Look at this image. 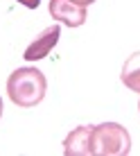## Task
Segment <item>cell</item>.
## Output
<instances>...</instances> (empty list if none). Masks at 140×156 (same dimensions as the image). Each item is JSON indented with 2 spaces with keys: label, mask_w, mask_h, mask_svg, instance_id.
<instances>
[{
  "label": "cell",
  "mask_w": 140,
  "mask_h": 156,
  "mask_svg": "<svg viewBox=\"0 0 140 156\" xmlns=\"http://www.w3.org/2000/svg\"><path fill=\"white\" fill-rule=\"evenodd\" d=\"M47 79L39 68H16L7 79V95L20 109H32L45 98Z\"/></svg>",
  "instance_id": "obj_1"
},
{
  "label": "cell",
  "mask_w": 140,
  "mask_h": 156,
  "mask_svg": "<svg viewBox=\"0 0 140 156\" xmlns=\"http://www.w3.org/2000/svg\"><path fill=\"white\" fill-rule=\"evenodd\" d=\"M131 152V136L117 122H102L93 127V156H127Z\"/></svg>",
  "instance_id": "obj_2"
},
{
  "label": "cell",
  "mask_w": 140,
  "mask_h": 156,
  "mask_svg": "<svg viewBox=\"0 0 140 156\" xmlns=\"http://www.w3.org/2000/svg\"><path fill=\"white\" fill-rule=\"evenodd\" d=\"M63 154L66 156H93V127L84 125L77 127L63 140Z\"/></svg>",
  "instance_id": "obj_3"
},
{
  "label": "cell",
  "mask_w": 140,
  "mask_h": 156,
  "mask_svg": "<svg viewBox=\"0 0 140 156\" xmlns=\"http://www.w3.org/2000/svg\"><path fill=\"white\" fill-rule=\"evenodd\" d=\"M50 16L68 27H79L86 23V7L70 0H50Z\"/></svg>",
  "instance_id": "obj_4"
},
{
  "label": "cell",
  "mask_w": 140,
  "mask_h": 156,
  "mask_svg": "<svg viewBox=\"0 0 140 156\" xmlns=\"http://www.w3.org/2000/svg\"><path fill=\"white\" fill-rule=\"evenodd\" d=\"M59 36H61V27L59 25H52V27L43 30L39 36L34 39V43H30V48L25 50V61H39V59H45L52 52V48L59 43Z\"/></svg>",
  "instance_id": "obj_5"
},
{
  "label": "cell",
  "mask_w": 140,
  "mask_h": 156,
  "mask_svg": "<svg viewBox=\"0 0 140 156\" xmlns=\"http://www.w3.org/2000/svg\"><path fill=\"white\" fill-rule=\"evenodd\" d=\"M120 79H122V84H124L129 90L140 93V52H133V55L124 61Z\"/></svg>",
  "instance_id": "obj_6"
},
{
  "label": "cell",
  "mask_w": 140,
  "mask_h": 156,
  "mask_svg": "<svg viewBox=\"0 0 140 156\" xmlns=\"http://www.w3.org/2000/svg\"><path fill=\"white\" fill-rule=\"evenodd\" d=\"M16 2L25 5V7H30V9H36V7L41 5V0H16Z\"/></svg>",
  "instance_id": "obj_7"
},
{
  "label": "cell",
  "mask_w": 140,
  "mask_h": 156,
  "mask_svg": "<svg viewBox=\"0 0 140 156\" xmlns=\"http://www.w3.org/2000/svg\"><path fill=\"white\" fill-rule=\"evenodd\" d=\"M70 2H75V5H82V7H86V5H93L95 0H70Z\"/></svg>",
  "instance_id": "obj_8"
},
{
  "label": "cell",
  "mask_w": 140,
  "mask_h": 156,
  "mask_svg": "<svg viewBox=\"0 0 140 156\" xmlns=\"http://www.w3.org/2000/svg\"><path fill=\"white\" fill-rule=\"evenodd\" d=\"M0 115H2V100H0Z\"/></svg>",
  "instance_id": "obj_9"
},
{
  "label": "cell",
  "mask_w": 140,
  "mask_h": 156,
  "mask_svg": "<svg viewBox=\"0 0 140 156\" xmlns=\"http://www.w3.org/2000/svg\"><path fill=\"white\" fill-rule=\"evenodd\" d=\"M138 109H140V102H138Z\"/></svg>",
  "instance_id": "obj_10"
}]
</instances>
